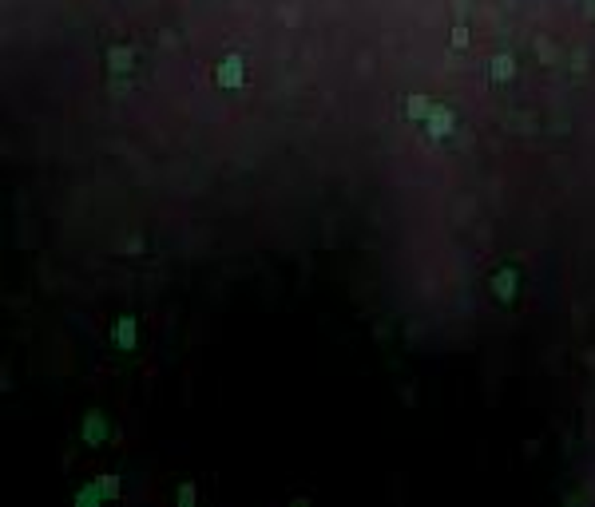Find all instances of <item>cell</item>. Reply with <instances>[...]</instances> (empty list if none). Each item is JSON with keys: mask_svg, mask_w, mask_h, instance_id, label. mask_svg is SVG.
<instances>
[{"mask_svg": "<svg viewBox=\"0 0 595 507\" xmlns=\"http://www.w3.org/2000/svg\"><path fill=\"white\" fill-rule=\"evenodd\" d=\"M214 83H219V87H242V83H246V60H242L239 52H230V56L219 63Z\"/></svg>", "mask_w": 595, "mask_h": 507, "instance_id": "cell-1", "label": "cell"}, {"mask_svg": "<svg viewBox=\"0 0 595 507\" xmlns=\"http://www.w3.org/2000/svg\"><path fill=\"white\" fill-rule=\"evenodd\" d=\"M425 127H429V135H433V139H449L452 127H456V115H452L445 103H433L429 115H425Z\"/></svg>", "mask_w": 595, "mask_h": 507, "instance_id": "cell-2", "label": "cell"}, {"mask_svg": "<svg viewBox=\"0 0 595 507\" xmlns=\"http://www.w3.org/2000/svg\"><path fill=\"white\" fill-rule=\"evenodd\" d=\"M115 491H119V479H115V475H108L103 484H92V488H80V491H76V504H80V507H96L103 495H115Z\"/></svg>", "mask_w": 595, "mask_h": 507, "instance_id": "cell-3", "label": "cell"}, {"mask_svg": "<svg viewBox=\"0 0 595 507\" xmlns=\"http://www.w3.org/2000/svg\"><path fill=\"white\" fill-rule=\"evenodd\" d=\"M516 282H520V278H516V269H508V266L496 269V273H492V293H496L504 305H512V301H516Z\"/></svg>", "mask_w": 595, "mask_h": 507, "instance_id": "cell-4", "label": "cell"}, {"mask_svg": "<svg viewBox=\"0 0 595 507\" xmlns=\"http://www.w3.org/2000/svg\"><path fill=\"white\" fill-rule=\"evenodd\" d=\"M112 341L123 349V353L135 349V317H119V321H115V325H112Z\"/></svg>", "mask_w": 595, "mask_h": 507, "instance_id": "cell-5", "label": "cell"}, {"mask_svg": "<svg viewBox=\"0 0 595 507\" xmlns=\"http://www.w3.org/2000/svg\"><path fill=\"white\" fill-rule=\"evenodd\" d=\"M516 76V60L508 56V52H500V56H492V68H488V79L492 83H508V79Z\"/></svg>", "mask_w": 595, "mask_h": 507, "instance_id": "cell-6", "label": "cell"}, {"mask_svg": "<svg viewBox=\"0 0 595 507\" xmlns=\"http://www.w3.org/2000/svg\"><path fill=\"white\" fill-rule=\"evenodd\" d=\"M83 440H88V444H103V440H108V420H103L99 412H88V420H83Z\"/></svg>", "mask_w": 595, "mask_h": 507, "instance_id": "cell-7", "label": "cell"}, {"mask_svg": "<svg viewBox=\"0 0 595 507\" xmlns=\"http://www.w3.org/2000/svg\"><path fill=\"white\" fill-rule=\"evenodd\" d=\"M108 68L112 72H131V52L128 48H112L108 52Z\"/></svg>", "mask_w": 595, "mask_h": 507, "instance_id": "cell-8", "label": "cell"}, {"mask_svg": "<svg viewBox=\"0 0 595 507\" xmlns=\"http://www.w3.org/2000/svg\"><path fill=\"white\" fill-rule=\"evenodd\" d=\"M429 107H433V103H429L425 95H409V103H405V115H409V119H425V115H429Z\"/></svg>", "mask_w": 595, "mask_h": 507, "instance_id": "cell-9", "label": "cell"}, {"mask_svg": "<svg viewBox=\"0 0 595 507\" xmlns=\"http://www.w3.org/2000/svg\"><path fill=\"white\" fill-rule=\"evenodd\" d=\"M452 48H456V52L468 48V28H465V24H456V28H452Z\"/></svg>", "mask_w": 595, "mask_h": 507, "instance_id": "cell-10", "label": "cell"}, {"mask_svg": "<svg viewBox=\"0 0 595 507\" xmlns=\"http://www.w3.org/2000/svg\"><path fill=\"white\" fill-rule=\"evenodd\" d=\"M179 504H183V507L194 504V484H183V488H179Z\"/></svg>", "mask_w": 595, "mask_h": 507, "instance_id": "cell-11", "label": "cell"}]
</instances>
